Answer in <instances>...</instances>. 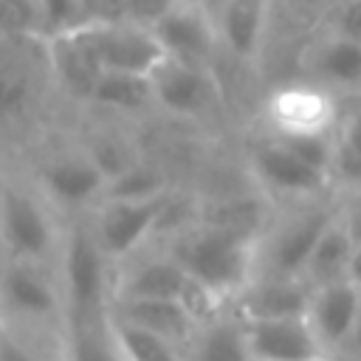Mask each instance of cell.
Returning <instances> with one entry per match:
<instances>
[{"mask_svg": "<svg viewBox=\"0 0 361 361\" xmlns=\"http://www.w3.org/2000/svg\"><path fill=\"white\" fill-rule=\"evenodd\" d=\"M313 288L302 276H276L254 274V279L231 302V310L240 319H285L307 316Z\"/></svg>", "mask_w": 361, "mask_h": 361, "instance_id": "obj_19", "label": "cell"}, {"mask_svg": "<svg viewBox=\"0 0 361 361\" xmlns=\"http://www.w3.org/2000/svg\"><path fill=\"white\" fill-rule=\"evenodd\" d=\"M166 195V180L164 172L147 161H135L124 172L107 180L104 197H121V200H147V197H161Z\"/></svg>", "mask_w": 361, "mask_h": 361, "instance_id": "obj_27", "label": "cell"}, {"mask_svg": "<svg viewBox=\"0 0 361 361\" xmlns=\"http://www.w3.org/2000/svg\"><path fill=\"white\" fill-rule=\"evenodd\" d=\"M265 121L274 133H338L341 107L336 93L310 79L285 82L268 93Z\"/></svg>", "mask_w": 361, "mask_h": 361, "instance_id": "obj_9", "label": "cell"}, {"mask_svg": "<svg viewBox=\"0 0 361 361\" xmlns=\"http://www.w3.org/2000/svg\"><path fill=\"white\" fill-rule=\"evenodd\" d=\"M152 31L169 59H180L189 65L212 68L223 48L212 8L189 0H183L175 11H169Z\"/></svg>", "mask_w": 361, "mask_h": 361, "instance_id": "obj_11", "label": "cell"}, {"mask_svg": "<svg viewBox=\"0 0 361 361\" xmlns=\"http://www.w3.org/2000/svg\"><path fill=\"white\" fill-rule=\"evenodd\" d=\"M285 6L302 23H322L324 14L330 11L333 0H285Z\"/></svg>", "mask_w": 361, "mask_h": 361, "instance_id": "obj_35", "label": "cell"}, {"mask_svg": "<svg viewBox=\"0 0 361 361\" xmlns=\"http://www.w3.org/2000/svg\"><path fill=\"white\" fill-rule=\"evenodd\" d=\"M341 355H347V358H353V361H361V316H358L355 330H353V336H350V344H347V350H344Z\"/></svg>", "mask_w": 361, "mask_h": 361, "instance_id": "obj_36", "label": "cell"}, {"mask_svg": "<svg viewBox=\"0 0 361 361\" xmlns=\"http://www.w3.org/2000/svg\"><path fill=\"white\" fill-rule=\"evenodd\" d=\"M3 39H45L39 0H0Z\"/></svg>", "mask_w": 361, "mask_h": 361, "instance_id": "obj_28", "label": "cell"}, {"mask_svg": "<svg viewBox=\"0 0 361 361\" xmlns=\"http://www.w3.org/2000/svg\"><path fill=\"white\" fill-rule=\"evenodd\" d=\"M212 14L223 51L234 62L251 65L262 51L268 23L274 17V0H220Z\"/></svg>", "mask_w": 361, "mask_h": 361, "instance_id": "obj_18", "label": "cell"}, {"mask_svg": "<svg viewBox=\"0 0 361 361\" xmlns=\"http://www.w3.org/2000/svg\"><path fill=\"white\" fill-rule=\"evenodd\" d=\"M39 8H42L45 39L85 25V6H82V0H39Z\"/></svg>", "mask_w": 361, "mask_h": 361, "instance_id": "obj_30", "label": "cell"}, {"mask_svg": "<svg viewBox=\"0 0 361 361\" xmlns=\"http://www.w3.org/2000/svg\"><path fill=\"white\" fill-rule=\"evenodd\" d=\"M87 104L110 110V113H127V116L144 113L147 107H155L152 76L127 73V71H104L99 76Z\"/></svg>", "mask_w": 361, "mask_h": 361, "instance_id": "obj_25", "label": "cell"}, {"mask_svg": "<svg viewBox=\"0 0 361 361\" xmlns=\"http://www.w3.org/2000/svg\"><path fill=\"white\" fill-rule=\"evenodd\" d=\"M251 361H307L324 355L307 316L285 319H240Z\"/></svg>", "mask_w": 361, "mask_h": 361, "instance_id": "obj_14", "label": "cell"}, {"mask_svg": "<svg viewBox=\"0 0 361 361\" xmlns=\"http://www.w3.org/2000/svg\"><path fill=\"white\" fill-rule=\"evenodd\" d=\"M110 327L124 361H183V347L147 327L118 319L116 313H110Z\"/></svg>", "mask_w": 361, "mask_h": 361, "instance_id": "obj_26", "label": "cell"}, {"mask_svg": "<svg viewBox=\"0 0 361 361\" xmlns=\"http://www.w3.org/2000/svg\"><path fill=\"white\" fill-rule=\"evenodd\" d=\"M3 322L23 330H62L65 296H62L56 265L6 259Z\"/></svg>", "mask_w": 361, "mask_h": 361, "instance_id": "obj_5", "label": "cell"}, {"mask_svg": "<svg viewBox=\"0 0 361 361\" xmlns=\"http://www.w3.org/2000/svg\"><path fill=\"white\" fill-rule=\"evenodd\" d=\"M110 313L118 319H127L138 327H147L178 347H189V341L197 333V322L189 316L183 302L178 299H113Z\"/></svg>", "mask_w": 361, "mask_h": 361, "instance_id": "obj_21", "label": "cell"}, {"mask_svg": "<svg viewBox=\"0 0 361 361\" xmlns=\"http://www.w3.org/2000/svg\"><path fill=\"white\" fill-rule=\"evenodd\" d=\"M248 169L254 180L265 189L271 197H288V200H322L333 189V175L310 166L299 155H293L279 138H274L268 130L248 144Z\"/></svg>", "mask_w": 361, "mask_h": 361, "instance_id": "obj_8", "label": "cell"}, {"mask_svg": "<svg viewBox=\"0 0 361 361\" xmlns=\"http://www.w3.org/2000/svg\"><path fill=\"white\" fill-rule=\"evenodd\" d=\"M307 361H353V358L338 355V353H324V355H316V358H307Z\"/></svg>", "mask_w": 361, "mask_h": 361, "instance_id": "obj_38", "label": "cell"}, {"mask_svg": "<svg viewBox=\"0 0 361 361\" xmlns=\"http://www.w3.org/2000/svg\"><path fill=\"white\" fill-rule=\"evenodd\" d=\"M197 220L259 243L262 234L268 231L271 220H274V209L268 203V195L231 192V195L200 203L197 206Z\"/></svg>", "mask_w": 361, "mask_h": 361, "instance_id": "obj_20", "label": "cell"}, {"mask_svg": "<svg viewBox=\"0 0 361 361\" xmlns=\"http://www.w3.org/2000/svg\"><path fill=\"white\" fill-rule=\"evenodd\" d=\"M85 25H110L127 23V0H82Z\"/></svg>", "mask_w": 361, "mask_h": 361, "instance_id": "obj_33", "label": "cell"}, {"mask_svg": "<svg viewBox=\"0 0 361 361\" xmlns=\"http://www.w3.org/2000/svg\"><path fill=\"white\" fill-rule=\"evenodd\" d=\"M0 228L6 259L56 265L65 226H56V209L34 183L6 180L0 203Z\"/></svg>", "mask_w": 361, "mask_h": 361, "instance_id": "obj_3", "label": "cell"}, {"mask_svg": "<svg viewBox=\"0 0 361 361\" xmlns=\"http://www.w3.org/2000/svg\"><path fill=\"white\" fill-rule=\"evenodd\" d=\"M189 288V274L166 251L135 254L127 262L116 265L113 299H183Z\"/></svg>", "mask_w": 361, "mask_h": 361, "instance_id": "obj_16", "label": "cell"}, {"mask_svg": "<svg viewBox=\"0 0 361 361\" xmlns=\"http://www.w3.org/2000/svg\"><path fill=\"white\" fill-rule=\"evenodd\" d=\"M166 206H169V195L147 197V200L104 197L90 212L87 220L110 262L121 265L130 257H135L155 231H161Z\"/></svg>", "mask_w": 361, "mask_h": 361, "instance_id": "obj_7", "label": "cell"}, {"mask_svg": "<svg viewBox=\"0 0 361 361\" xmlns=\"http://www.w3.org/2000/svg\"><path fill=\"white\" fill-rule=\"evenodd\" d=\"M322 25L344 39H353L361 45V0H344L333 3L330 11L324 14Z\"/></svg>", "mask_w": 361, "mask_h": 361, "instance_id": "obj_31", "label": "cell"}, {"mask_svg": "<svg viewBox=\"0 0 361 361\" xmlns=\"http://www.w3.org/2000/svg\"><path fill=\"white\" fill-rule=\"evenodd\" d=\"M189 3H197V6H206V8H214L220 0H189Z\"/></svg>", "mask_w": 361, "mask_h": 361, "instance_id": "obj_39", "label": "cell"}, {"mask_svg": "<svg viewBox=\"0 0 361 361\" xmlns=\"http://www.w3.org/2000/svg\"><path fill=\"white\" fill-rule=\"evenodd\" d=\"M42 333L45 330H23L6 324L0 338V361H62L56 353H42Z\"/></svg>", "mask_w": 361, "mask_h": 361, "instance_id": "obj_29", "label": "cell"}, {"mask_svg": "<svg viewBox=\"0 0 361 361\" xmlns=\"http://www.w3.org/2000/svg\"><path fill=\"white\" fill-rule=\"evenodd\" d=\"M183 0H127V23L155 28L169 11H175Z\"/></svg>", "mask_w": 361, "mask_h": 361, "instance_id": "obj_32", "label": "cell"}, {"mask_svg": "<svg viewBox=\"0 0 361 361\" xmlns=\"http://www.w3.org/2000/svg\"><path fill=\"white\" fill-rule=\"evenodd\" d=\"M299 68L305 79L327 87L330 93L361 96V45L327 31L324 25H319V31L305 42Z\"/></svg>", "mask_w": 361, "mask_h": 361, "instance_id": "obj_12", "label": "cell"}, {"mask_svg": "<svg viewBox=\"0 0 361 361\" xmlns=\"http://www.w3.org/2000/svg\"><path fill=\"white\" fill-rule=\"evenodd\" d=\"M361 316V285L353 279L313 288L307 322L327 353H344Z\"/></svg>", "mask_w": 361, "mask_h": 361, "instance_id": "obj_17", "label": "cell"}, {"mask_svg": "<svg viewBox=\"0 0 361 361\" xmlns=\"http://www.w3.org/2000/svg\"><path fill=\"white\" fill-rule=\"evenodd\" d=\"M257 240L192 220L164 240V248L200 285L234 302L257 274Z\"/></svg>", "mask_w": 361, "mask_h": 361, "instance_id": "obj_1", "label": "cell"}, {"mask_svg": "<svg viewBox=\"0 0 361 361\" xmlns=\"http://www.w3.org/2000/svg\"><path fill=\"white\" fill-rule=\"evenodd\" d=\"M45 56H48V76L54 85L73 102H90L93 87L99 76L104 73V65L96 54V45L87 34V25L48 37L45 39Z\"/></svg>", "mask_w": 361, "mask_h": 361, "instance_id": "obj_13", "label": "cell"}, {"mask_svg": "<svg viewBox=\"0 0 361 361\" xmlns=\"http://www.w3.org/2000/svg\"><path fill=\"white\" fill-rule=\"evenodd\" d=\"M87 34L96 45V54L104 71H127V73H147L166 59L164 45L158 42L152 28L135 23H110V25H87Z\"/></svg>", "mask_w": 361, "mask_h": 361, "instance_id": "obj_15", "label": "cell"}, {"mask_svg": "<svg viewBox=\"0 0 361 361\" xmlns=\"http://www.w3.org/2000/svg\"><path fill=\"white\" fill-rule=\"evenodd\" d=\"M355 248H358V240H355L353 228L347 226V220H344V214L338 209V214L333 217V223L319 237V243H316V248H313V254H310V259L305 265L302 279L310 288L350 279Z\"/></svg>", "mask_w": 361, "mask_h": 361, "instance_id": "obj_22", "label": "cell"}, {"mask_svg": "<svg viewBox=\"0 0 361 361\" xmlns=\"http://www.w3.org/2000/svg\"><path fill=\"white\" fill-rule=\"evenodd\" d=\"M56 274L65 296L68 319L107 316L116 288V265L99 245L90 220L71 217L62 234V248L56 259Z\"/></svg>", "mask_w": 361, "mask_h": 361, "instance_id": "obj_2", "label": "cell"}, {"mask_svg": "<svg viewBox=\"0 0 361 361\" xmlns=\"http://www.w3.org/2000/svg\"><path fill=\"white\" fill-rule=\"evenodd\" d=\"M338 141L355 152L361 158V104H355L353 110H347L341 116V124H338Z\"/></svg>", "mask_w": 361, "mask_h": 361, "instance_id": "obj_34", "label": "cell"}, {"mask_svg": "<svg viewBox=\"0 0 361 361\" xmlns=\"http://www.w3.org/2000/svg\"><path fill=\"white\" fill-rule=\"evenodd\" d=\"M338 203L322 200H302L296 209L285 214H274L268 231L257 245V274H276V276H302L305 265L324 234V228L338 214Z\"/></svg>", "mask_w": 361, "mask_h": 361, "instance_id": "obj_4", "label": "cell"}, {"mask_svg": "<svg viewBox=\"0 0 361 361\" xmlns=\"http://www.w3.org/2000/svg\"><path fill=\"white\" fill-rule=\"evenodd\" d=\"M333 3H344V0H333Z\"/></svg>", "mask_w": 361, "mask_h": 361, "instance_id": "obj_40", "label": "cell"}, {"mask_svg": "<svg viewBox=\"0 0 361 361\" xmlns=\"http://www.w3.org/2000/svg\"><path fill=\"white\" fill-rule=\"evenodd\" d=\"M155 107L178 118H206L223 102V85L212 68L164 59L152 71Z\"/></svg>", "mask_w": 361, "mask_h": 361, "instance_id": "obj_10", "label": "cell"}, {"mask_svg": "<svg viewBox=\"0 0 361 361\" xmlns=\"http://www.w3.org/2000/svg\"><path fill=\"white\" fill-rule=\"evenodd\" d=\"M183 361H251L240 316L226 310L214 322L200 324L183 350Z\"/></svg>", "mask_w": 361, "mask_h": 361, "instance_id": "obj_23", "label": "cell"}, {"mask_svg": "<svg viewBox=\"0 0 361 361\" xmlns=\"http://www.w3.org/2000/svg\"><path fill=\"white\" fill-rule=\"evenodd\" d=\"M34 186L56 212L82 217L104 200L107 175L87 147H68L42 155L34 169Z\"/></svg>", "mask_w": 361, "mask_h": 361, "instance_id": "obj_6", "label": "cell"}, {"mask_svg": "<svg viewBox=\"0 0 361 361\" xmlns=\"http://www.w3.org/2000/svg\"><path fill=\"white\" fill-rule=\"evenodd\" d=\"M62 361H124L113 338L110 313L93 319H68L62 322L59 341Z\"/></svg>", "mask_w": 361, "mask_h": 361, "instance_id": "obj_24", "label": "cell"}, {"mask_svg": "<svg viewBox=\"0 0 361 361\" xmlns=\"http://www.w3.org/2000/svg\"><path fill=\"white\" fill-rule=\"evenodd\" d=\"M350 279H353L355 285H361V243H358V248H355V257H353V268H350Z\"/></svg>", "mask_w": 361, "mask_h": 361, "instance_id": "obj_37", "label": "cell"}]
</instances>
